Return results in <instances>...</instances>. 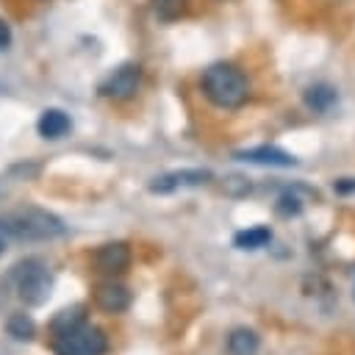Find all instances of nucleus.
Returning a JSON list of instances; mask_svg holds the SVG:
<instances>
[{
    "mask_svg": "<svg viewBox=\"0 0 355 355\" xmlns=\"http://www.w3.org/2000/svg\"><path fill=\"white\" fill-rule=\"evenodd\" d=\"M53 352L55 355H105L108 352V336L100 327L83 322V324L67 330L64 336H55Z\"/></svg>",
    "mask_w": 355,
    "mask_h": 355,
    "instance_id": "nucleus-4",
    "label": "nucleus"
},
{
    "mask_svg": "<svg viewBox=\"0 0 355 355\" xmlns=\"http://www.w3.org/2000/svg\"><path fill=\"white\" fill-rule=\"evenodd\" d=\"M333 191L341 194V197L355 194V178H338V180H333Z\"/></svg>",
    "mask_w": 355,
    "mask_h": 355,
    "instance_id": "nucleus-19",
    "label": "nucleus"
},
{
    "mask_svg": "<svg viewBox=\"0 0 355 355\" xmlns=\"http://www.w3.org/2000/svg\"><path fill=\"white\" fill-rule=\"evenodd\" d=\"M3 250H6V241H3V239H0V255H3Z\"/></svg>",
    "mask_w": 355,
    "mask_h": 355,
    "instance_id": "nucleus-21",
    "label": "nucleus"
},
{
    "mask_svg": "<svg viewBox=\"0 0 355 355\" xmlns=\"http://www.w3.org/2000/svg\"><path fill=\"white\" fill-rule=\"evenodd\" d=\"M233 158H236V161L255 164V166H277V169H288V166H297V164H300L288 150H280V147H275V144H261V147L236 150Z\"/></svg>",
    "mask_w": 355,
    "mask_h": 355,
    "instance_id": "nucleus-7",
    "label": "nucleus"
},
{
    "mask_svg": "<svg viewBox=\"0 0 355 355\" xmlns=\"http://www.w3.org/2000/svg\"><path fill=\"white\" fill-rule=\"evenodd\" d=\"M211 180H214L211 169H175V172H164V175L153 178L150 191L153 194H172L178 189H194V186H205Z\"/></svg>",
    "mask_w": 355,
    "mask_h": 355,
    "instance_id": "nucleus-6",
    "label": "nucleus"
},
{
    "mask_svg": "<svg viewBox=\"0 0 355 355\" xmlns=\"http://www.w3.org/2000/svg\"><path fill=\"white\" fill-rule=\"evenodd\" d=\"M222 191L227 197H247L250 194V178H244V175H225Z\"/></svg>",
    "mask_w": 355,
    "mask_h": 355,
    "instance_id": "nucleus-18",
    "label": "nucleus"
},
{
    "mask_svg": "<svg viewBox=\"0 0 355 355\" xmlns=\"http://www.w3.org/2000/svg\"><path fill=\"white\" fill-rule=\"evenodd\" d=\"M8 336H14L17 341H31L33 336H36V324H33V319L28 316V313H14V316H8Z\"/></svg>",
    "mask_w": 355,
    "mask_h": 355,
    "instance_id": "nucleus-16",
    "label": "nucleus"
},
{
    "mask_svg": "<svg viewBox=\"0 0 355 355\" xmlns=\"http://www.w3.org/2000/svg\"><path fill=\"white\" fill-rule=\"evenodd\" d=\"M275 211H277V216H283V219L300 216V214H302V200L297 197V191L286 189V191L277 197V202H275Z\"/></svg>",
    "mask_w": 355,
    "mask_h": 355,
    "instance_id": "nucleus-17",
    "label": "nucleus"
},
{
    "mask_svg": "<svg viewBox=\"0 0 355 355\" xmlns=\"http://www.w3.org/2000/svg\"><path fill=\"white\" fill-rule=\"evenodd\" d=\"M302 103H305L313 114H327V111L338 103V92H336V86H330V83H313V86H308V89L302 92Z\"/></svg>",
    "mask_w": 355,
    "mask_h": 355,
    "instance_id": "nucleus-11",
    "label": "nucleus"
},
{
    "mask_svg": "<svg viewBox=\"0 0 355 355\" xmlns=\"http://www.w3.org/2000/svg\"><path fill=\"white\" fill-rule=\"evenodd\" d=\"M200 89L205 94V100L222 111H233V108H241L250 97V80L247 75L230 64V61H216L211 67L202 69V78H200Z\"/></svg>",
    "mask_w": 355,
    "mask_h": 355,
    "instance_id": "nucleus-1",
    "label": "nucleus"
},
{
    "mask_svg": "<svg viewBox=\"0 0 355 355\" xmlns=\"http://www.w3.org/2000/svg\"><path fill=\"white\" fill-rule=\"evenodd\" d=\"M11 280L17 283V297L25 305H44L53 291V275L39 258H25L11 269Z\"/></svg>",
    "mask_w": 355,
    "mask_h": 355,
    "instance_id": "nucleus-3",
    "label": "nucleus"
},
{
    "mask_svg": "<svg viewBox=\"0 0 355 355\" xmlns=\"http://www.w3.org/2000/svg\"><path fill=\"white\" fill-rule=\"evenodd\" d=\"M189 0H153V14L161 22H175L186 14Z\"/></svg>",
    "mask_w": 355,
    "mask_h": 355,
    "instance_id": "nucleus-15",
    "label": "nucleus"
},
{
    "mask_svg": "<svg viewBox=\"0 0 355 355\" xmlns=\"http://www.w3.org/2000/svg\"><path fill=\"white\" fill-rule=\"evenodd\" d=\"M83 322H86V308H83V305H72V308H64V311H58V313L53 316L50 333H53V338H55V336H64L67 330H72V327H78V324H83Z\"/></svg>",
    "mask_w": 355,
    "mask_h": 355,
    "instance_id": "nucleus-14",
    "label": "nucleus"
},
{
    "mask_svg": "<svg viewBox=\"0 0 355 355\" xmlns=\"http://www.w3.org/2000/svg\"><path fill=\"white\" fill-rule=\"evenodd\" d=\"M11 39H14V36H11V28H8V22L0 17V50H8V47H11Z\"/></svg>",
    "mask_w": 355,
    "mask_h": 355,
    "instance_id": "nucleus-20",
    "label": "nucleus"
},
{
    "mask_svg": "<svg viewBox=\"0 0 355 355\" xmlns=\"http://www.w3.org/2000/svg\"><path fill=\"white\" fill-rule=\"evenodd\" d=\"M141 83V67L139 64H119L103 83H100V94L108 100H130L139 92Z\"/></svg>",
    "mask_w": 355,
    "mask_h": 355,
    "instance_id": "nucleus-5",
    "label": "nucleus"
},
{
    "mask_svg": "<svg viewBox=\"0 0 355 355\" xmlns=\"http://www.w3.org/2000/svg\"><path fill=\"white\" fill-rule=\"evenodd\" d=\"M36 130H39L42 139L55 141V139H61V136H67L72 130V119L61 108H44L42 116H39V122H36Z\"/></svg>",
    "mask_w": 355,
    "mask_h": 355,
    "instance_id": "nucleus-10",
    "label": "nucleus"
},
{
    "mask_svg": "<svg viewBox=\"0 0 355 355\" xmlns=\"http://www.w3.org/2000/svg\"><path fill=\"white\" fill-rule=\"evenodd\" d=\"M133 302V294L128 286L122 283H114V280H105L94 288V305L103 311V313H122L128 311Z\"/></svg>",
    "mask_w": 355,
    "mask_h": 355,
    "instance_id": "nucleus-9",
    "label": "nucleus"
},
{
    "mask_svg": "<svg viewBox=\"0 0 355 355\" xmlns=\"http://www.w3.org/2000/svg\"><path fill=\"white\" fill-rule=\"evenodd\" d=\"M0 233H6L11 239H19V241H47V239L64 236L67 227L53 211L28 205V208L3 214L0 216Z\"/></svg>",
    "mask_w": 355,
    "mask_h": 355,
    "instance_id": "nucleus-2",
    "label": "nucleus"
},
{
    "mask_svg": "<svg viewBox=\"0 0 355 355\" xmlns=\"http://www.w3.org/2000/svg\"><path fill=\"white\" fill-rule=\"evenodd\" d=\"M130 261H133V252L125 241H108L94 255V266L103 275H122V272H128Z\"/></svg>",
    "mask_w": 355,
    "mask_h": 355,
    "instance_id": "nucleus-8",
    "label": "nucleus"
},
{
    "mask_svg": "<svg viewBox=\"0 0 355 355\" xmlns=\"http://www.w3.org/2000/svg\"><path fill=\"white\" fill-rule=\"evenodd\" d=\"M261 349V338L252 327H233L227 336V355H255Z\"/></svg>",
    "mask_w": 355,
    "mask_h": 355,
    "instance_id": "nucleus-12",
    "label": "nucleus"
},
{
    "mask_svg": "<svg viewBox=\"0 0 355 355\" xmlns=\"http://www.w3.org/2000/svg\"><path fill=\"white\" fill-rule=\"evenodd\" d=\"M272 241V227L269 225H255V227H244L233 236V247L236 250H244V252H252V250H261Z\"/></svg>",
    "mask_w": 355,
    "mask_h": 355,
    "instance_id": "nucleus-13",
    "label": "nucleus"
}]
</instances>
